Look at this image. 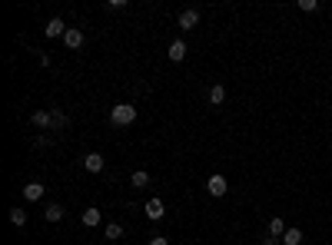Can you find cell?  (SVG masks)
<instances>
[{
	"instance_id": "6da1fadb",
	"label": "cell",
	"mask_w": 332,
	"mask_h": 245,
	"mask_svg": "<svg viewBox=\"0 0 332 245\" xmlns=\"http://www.w3.org/2000/svg\"><path fill=\"white\" fill-rule=\"evenodd\" d=\"M110 123L113 126H130V123H136V106H133V103H116V106L110 109Z\"/></svg>"
},
{
	"instance_id": "7a4b0ae2",
	"label": "cell",
	"mask_w": 332,
	"mask_h": 245,
	"mask_svg": "<svg viewBox=\"0 0 332 245\" xmlns=\"http://www.w3.org/2000/svg\"><path fill=\"white\" fill-rule=\"evenodd\" d=\"M176 24H180V30H196L200 27V10H183L176 17Z\"/></svg>"
},
{
	"instance_id": "3957f363",
	"label": "cell",
	"mask_w": 332,
	"mask_h": 245,
	"mask_svg": "<svg viewBox=\"0 0 332 245\" xmlns=\"http://www.w3.org/2000/svg\"><path fill=\"white\" fill-rule=\"evenodd\" d=\"M146 219H153V222H160V219H163V215H166V209H163V202H160L157 199V195H153V199L150 202H146Z\"/></svg>"
},
{
	"instance_id": "277c9868",
	"label": "cell",
	"mask_w": 332,
	"mask_h": 245,
	"mask_svg": "<svg viewBox=\"0 0 332 245\" xmlns=\"http://www.w3.org/2000/svg\"><path fill=\"white\" fill-rule=\"evenodd\" d=\"M83 169L87 172H103V156L100 152H87V156H83Z\"/></svg>"
},
{
	"instance_id": "5b68a950",
	"label": "cell",
	"mask_w": 332,
	"mask_h": 245,
	"mask_svg": "<svg viewBox=\"0 0 332 245\" xmlns=\"http://www.w3.org/2000/svg\"><path fill=\"white\" fill-rule=\"evenodd\" d=\"M70 30V27L67 24H63V20L60 17H53V20H47V27H44V33H47V37H63V33H67Z\"/></svg>"
},
{
	"instance_id": "8992f818",
	"label": "cell",
	"mask_w": 332,
	"mask_h": 245,
	"mask_svg": "<svg viewBox=\"0 0 332 245\" xmlns=\"http://www.w3.org/2000/svg\"><path fill=\"white\" fill-rule=\"evenodd\" d=\"M24 199L27 202H40L44 199V183H27L24 186Z\"/></svg>"
},
{
	"instance_id": "52a82bcc",
	"label": "cell",
	"mask_w": 332,
	"mask_h": 245,
	"mask_svg": "<svg viewBox=\"0 0 332 245\" xmlns=\"http://www.w3.org/2000/svg\"><path fill=\"white\" fill-rule=\"evenodd\" d=\"M63 43H67L70 50H80V47H83V33L76 30V27H70V30L63 33Z\"/></svg>"
},
{
	"instance_id": "ba28073f",
	"label": "cell",
	"mask_w": 332,
	"mask_h": 245,
	"mask_svg": "<svg viewBox=\"0 0 332 245\" xmlns=\"http://www.w3.org/2000/svg\"><path fill=\"white\" fill-rule=\"evenodd\" d=\"M206 189H209V195H226V179L223 176H209V183H206Z\"/></svg>"
},
{
	"instance_id": "9c48e42d",
	"label": "cell",
	"mask_w": 332,
	"mask_h": 245,
	"mask_svg": "<svg viewBox=\"0 0 332 245\" xmlns=\"http://www.w3.org/2000/svg\"><path fill=\"white\" fill-rule=\"evenodd\" d=\"M173 63H180V60H186V43L183 40H176V43H169V53H166Z\"/></svg>"
},
{
	"instance_id": "30bf717a",
	"label": "cell",
	"mask_w": 332,
	"mask_h": 245,
	"mask_svg": "<svg viewBox=\"0 0 332 245\" xmlns=\"http://www.w3.org/2000/svg\"><path fill=\"white\" fill-rule=\"evenodd\" d=\"M83 226H90V229H96V226H100V209H93V206H90V209H83Z\"/></svg>"
},
{
	"instance_id": "8fae6325",
	"label": "cell",
	"mask_w": 332,
	"mask_h": 245,
	"mask_svg": "<svg viewBox=\"0 0 332 245\" xmlns=\"http://www.w3.org/2000/svg\"><path fill=\"white\" fill-rule=\"evenodd\" d=\"M130 186H133V189H146V186H150V172L136 169V172L130 176Z\"/></svg>"
},
{
	"instance_id": "7c38bea8",
	"label": "cell",
	"mask_w": 332,
	"mask_h": 245,
	"mask_svg": "<svg viewBox=\"0 0 332 245\" xmlns=\"http://www.w3.org/2000/svg\"><path fill=\"white\" fill-rule=\"evenodd\" d=\"M30 120H33V126H53V113L50 109H37Z\"/></svg>"
},
{
	"instance_id": "4fadbf2b",
	"label": "cell",
	"mask_w": 332,
	"mask_h": 245,
	"mask_svg": "<svg viewBox=\"0 0 332 245\" xmlns=\"http://www.w3.org/2000/svg\"><path fill=\"white\" fill-rule=\"evenodd\" d=\"M269 235L282 242V235H286V222H282V219H269Z\"/></svg>"
},
{
	"instance_id": "5bb4252c",
	"label": "cell",
	"mask_w": 332,
	"mask_h": 245,
	"mask_svg": "<svg viewBox=\"0 0 332 245\" xmlns=\"http://www.w3.org/2000/svg\"><path fill=\"white\" fill-rule=\"evenodd\" d=\"M223 100H226V90L220 86V83L209 86V103H213V106H223Z\"/></svg>"
},
{
	"instance_id": "9a60e30c",
	"label": "cell",
	"mask_w": 332,
	"mask_h": 245,
	"mask_svg": "<svg viewBox=\"0 0 332 245\" xmlns=\"http://www.w3.org/2000/svg\"><path fill=\"white\" fill-rule=\"evenodd\" d=\"M44 215H47V222H60V219H63V206H56V202H50Z\"/></svg>"
},
{
	"instance_id": "2e32d148",
	"label": "cell",
	"mask_w": 332,
	"mask_h": 245,
	"mask_svg": "<svg viewBox=\"0 0 332 245\" xmlns=\"http://www.w3.org/2000/svg\"><path fill=\"white\" fill-rule=\"evenodd\" d=\"M103 235H107L110 242H116V239H123V226H116V222H110L107 229H103Z\"/></svg>"
},
{
	"instance_id": "e0dca14e",
	"label": "cell",
	"mask_w": 332,
	"mask_h": 245,
	"mask_svg": "<svg viewBox=\"0 0 332 245\" xmlns=\"http://www.w3.org/2000/svg\"><path fill=\"white\" fill-rule=\"evenodd\" d=\"M282 242H286V245H302V232H299V229H286Z\"/></svg>"
},
{
	"instance_id": "ac0fdd59",
	"label": "cell",
	"mask_w": 332,
	"mask_h": 245,
	"mask_svg": "<svg viewBox=\"0 0 332 245\" xmlns=\"http://www.w3.org/2000/svg\"><path fill=\"white\" fill-rule=\"evenodd\" d=\"M10 222L13 226H27V212L24 209H10Z\"/></svg>"
},
{
	"instance_id": "d6986e66",
	"label": "cell",
	"mask_w": 332,
	"mask_h": 245,
	"mask_svg": "<svg viewBox=\"0 0 332 245\" xmlns=\"http://www.w3.org/2000/svg\"><path fill=\"white\" fill-rule=\"evenodd\" d=\"M299 10H306V13L319 10V0H299Z\"/></svg>"
},
{
	"instance_id": "ffe728a7",
	"label": "cell",
	"mask_w": 332,
	"mask_h": 245,
	"mask_svg": "<svg viewBox=\"0 0 332 245\" xmlns=\"http://www.w3.org/2000/svg\"><path fill=\"white\" fill-rule=\"evenodd\" d=\"M53 126H56V129H63V126H67V116H63V113H53Z\"/></svg>"
},
{
	"instance_id": "44dd1931",
	"label": "cell",
	"mask_w": 332,
	"mask_h": 245,
	"mask_svg": "<svg viewBox=\"0 0 332 245\" xmlns=\"http://www.w3.org/2000/svg\"><path fill=\"white\" fill-rule=\"evenodd\" d=\"M150 245H169V242L163 239V235H157V239H150Z\"/></svg>"
}]
</instances>
